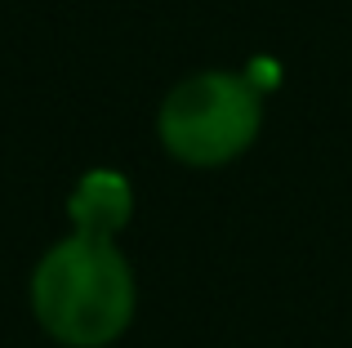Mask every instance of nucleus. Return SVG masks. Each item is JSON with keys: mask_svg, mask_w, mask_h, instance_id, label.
Returning a JSON list of instances; mask_svg holds the SVG:
<instances>
[{"mask_svg": "<svg viewBox=\"0 0 352 348\" xmlns=\"http://www.w3.org/2000/svg\"><path fill=\"white\" fill-rule=\"evenodd\" d=\"M263 94L250 76L206 67L170 85L156 107V139L165 157L188 170H223L258 143Z\"/></svg>", "mask_w": 352, "mask_h": 348, "instance_id": "nucleus-2", "label": "nucleus"}, {"mask_svg": "<svg viewBox=\"0 0 352 348\" xmlns=\"http://www.w3.org/2000/svg\"><path fill=\"white\" fill-rule=\"evenodd\" d=\"M72 232L116 237L134 215V188L120 170H85L67 197Z\"/></svg>", "mask_w": 352, "mask_h": 348, "instance_id": "nucleus-3", "label": "nucleus"}, {"mask_svg": "<svg viewBox=\"0 0 352 348\" xmlns=\"http://www.w3.org/2000/svg\"><path fill=\"white\" fill-rule=\"evenodd\" d=\"M27 304L54 344L107 348L134 322L138 281L116 237L67 232L36 259Z\"/></svg>", "mask_w": 352, "mask_h": 348, "instance_id": "nucleus-1", "label": "nucleus"}]
</instances>
